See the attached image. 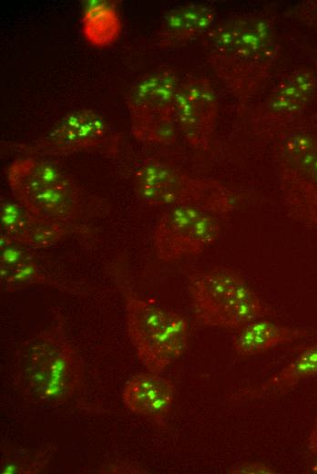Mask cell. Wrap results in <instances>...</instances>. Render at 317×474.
Here are the masks:
<instances>
[{"label":"cell","mask_w":317,"mask_h":474,"mask_svg":"<svg viewBox=\"0 0 317 474\" xmlns=\"http://www.w3.org/2000/svg\"><path fill=\"white\" fill-rule=\"evenodd\" d=\"M206 59L240 107L258 94L280 55L276 16L270 8L231 14L201 36Z\"/></svg>","instance_id":"cell-1"},{"label":"cell","mask_w":317,"mask_h":474,"mask_svg":"<svg viewBox=\"0 0 317 474\" xmlns=\"http://www.w3.org/2000/svg\"><path fill=\"white\" fill-rule=\"evenodd\" d=\"M316 94L317 75L305 67L294 68L274 84L252 111L251 120L261 132L276 136L308 116Z\"/></svg>","instance_id":"cell-11"},{"label":"cell","mask_w":317,"mask_h":474,"mask_svg":"<svg viewBox=\"0 0 317 474\" xmlns=\"http://www.w3.org/2000/svg\"><path fill=\"white\" fill-rule=\"evenodd\" d=\"M176 388L172 381L148 372L132 376L122 391V400L132 413L163 426L172 407Z\"/></svg>","instance_id":"cell-14"},{"label":"cell","mask_w":317,"mask_h":474,"mask_svg":"<svg viewBox=\"0 0 317 474\" xmlns=\"http://www.w3.org/2000/svg\"><path fill=\"white\" fill-rule=\"evenodd\" d=\"M291 13L298 21L317 32V0L302 1Z\"/></svg>","instance_id":"cell-21"},{"label":"cell","mask_w":317,"mask_h":474,"mask_svg":"<svg viewBox=\"0 0 317 474\" xmlns=\"http://www.w3.org/2000/svg\"><path fill=\"white\" fill-rule=\"evenodd\" d=\"M129 338L145 367L160 374L183 353L189 326L179 314L163 309L123 287Z\"/></svg>","instance_id":"cell-7"},{"label":"cell","mask_w":317,"mask_h":474,"mask_svg":"<svg viewBox=\"0 0 317 474\" xmlns=\"http://www.w3.org/2000/svg\"><path fill=\"white\" fill-rule=\"evenodd\" d=\"M310 472L317 474V459L315 462L310 467Z\"/></svg>","instance_id":"cell-24"},{"label":"cell","mask_w":317,"mask_h":474,"mask_svg":"<svg viewBox=\"0 0 317 474\" xmlns=\"http://www.w3.org/2000/svg\"><path fill=\"white\" fill-rule=\"evenodd\" d=\"M229 472L234 474H271L275 471L264 463L244 462L234 465Z\"/></svg>","instance_id":"cell-22"},{"label":"cell","mask_w":317,"mask_h":474,"mask_svg":"<svg viewBox=\"0 0 317 474\" xmlns=\"http://www.w3.org/2000/svg\"><path fill=\"white\" fill-rule=\"evenodd\" d=\"M180 79L176 71L159 67L139 77L126 97L132 135L138 140L169 145L177 137L175 96Z\"/></svg>","instance_id":"cell-8"},{"label":"cell","mask_w":317,"mask_h":474,"mask_svg":"<svg viewBox=\"0 0 317 474\" xmlns=\"http://www.w3.org/2000/svg\"><path fill=\"white\" fill-rule=\"evenodd\" d=\"M306 329L279 325L269 320L259 319L237 329L231 344L240 356H252L281 345L291 343L310 335Z\"/></svg>","instance_id":"cell-16"},{"label":"cell","mask_w":317,"mask_h":474,"mask_svg":"<svg viewBox=\"0 0 317 474\" xmlns=\"http://www.w3.org/2000/svg\"><path fill=\"white\" fill-rule=\"evenodd\" d=\"M53 322L25 342L15 354L12 380L26 400L56 407L69 400L84 377L82 359L68 341L63 314L53 310Z\"/></svg>","instance_id":"cell-2"},{"label":"cell","mask_w":317,"mask_h":474,"mask_svg":"<svg viewBox=\"0 0 317 474\" xmlns=\"http://www.w3.org/2000/svg\"><path fill=\"white\" fill-rule=\"evenodd\" d=\"M189 289L196 320L205 326L239 329L271 312L244 277L229 267L190 275Z\"/></svg>","instance_id":"cell-6"},{"label":"cell","mask_w":317,"mask_h":474,"mask_svg":"<svg viewBox=\"0 0 317 474\" xmlns=\"http://www.w3.org/2000/svg\"><path fill=\"white\" fill-rule=\"evenodd\" d=\"M22 244L14 242L1 235L0 270L13 269L24 263L33 261L31 252Z\"/></svg>","instance_id":"cell-20"},{"label":"cell","mask_w":317,"mask_h":474,"mask_svg":"<svg viewBox=\"0 0 317 474\" xmlns=\"http://www.w3.org/2000/svg\"><path fill=\"white\" fill-rule=\"evenodd\" d=\"M1 235L33 249L52 246L69 232L68 224L48 221L31 214L16 201L1 200Z\"/></svg>","instance_id":"cell-13"},{"label":"cell","mask_w":317,"mask_h":474,"mask_svg":"<svg viewBox=\"0 0 317 474\" xmlns=\"http://www.w3.org/2000/svg\"><path fill=\"white\" fill-rule=\"evenodd\" d=\"M7 180L15 200L38 218L69 225L82 213L80 188L49 160L19 158L9 166Z\"/></svg>","instance_id":"cell-5"},{"label":"cell","mask_w":317,"mask_h":474,"mask_svg":"<svg viewBox=\"0 0 317 474\" xmlns=\"http://www.w3.org/2000/svg\"><path fill=\"white\" fill-rule=\"evenodd\" d=\"M220 233L217 215L195 206H172L160 215L153 242L160 260L173 262L199 254L218 240Z\"/></svg>","instance_id":"cell-9"},{"label":"cell","mask_w":317,"mask_h":474,"mask_svg":"<svg viewBox=\"0 0 317 474\" xmlns=\"http://www.w3.org/2000/svg\"><path fill=\"white\" fill-rule=\"evenodd\" d=\"M178 131L197 149L210 148L219 118V100L210 80L189 74L180 79L175 96Z\"/></svg>","instance_id":"cell-12"},{"label":"cell","mask_w":317,"mask_h":474,"mask_svg":"<svg viewBox=\"0 0 317 474\" xmlns=\"http://www.w3.org/2000/svg\"><path fill=\"white\" fill-rule=\"evenodd\" d=\"M118 136L105 118L88 108L75 110L64 117L47 135L33 143L17 144L18 151L29 155L65 156L76 152L113 153Z\"/></svg>","instance_id":"cell-10"},{"label":"cell","mask_w":317,"mask_h":474,"mask_svg":"<svg viewBox=\"0 0 317 474\" xmlns=\"http://www.w3.org/2000/svg\"><path fill=\"white\" fill-rule=\"evenodd\" d=\"M216 10L203 3H189L169 10L156 32L161 49L176 47L201 37L216 22Z\"/></svg>","instance_id":"cell-15"},{"label":"cell","mask_w":317,"mask_h":474,"mask_svg":"<svg viewBox=\"0 0 317 474\" xmlns=\"http://www.w3.org/2000/svg\"><path fill=\"white\" fill-rule=\"evenodd\" d=\"M132 187L138 201L151 207L189 205L218 217L234 209L231 191L218 180L190 175L154 158L138 165Z\"/></svg>","instance_id":"cell-4"},{"label":"cell","mask_w":317,"mask_h":474,"mask_svg":"<svg viewBox=\"0 0 317 474\" xmlns=\"http://www.w3.org/2000/svg\"><path fill=\"white\" fill-rule=\"evenodd\" d=\"M316 100H317V94H316Z\"/></svg>","instance_id":"cell-25"},{"label":"cell","mask_w":317,"mask_h":474,"mask_svg":"<svg viewBox=\"0 0 317 474\" xmlns=\"http://www.w3.org/2000/svg\"><path fill=\"white\" fill-rule=\"evenodd\" d=\"M312 117L275 136L276 163L287 213L305 225L317 227V124Z\"/></svg>","instance_id":"cell-3"},{"label":"cell","mask_w":317,"mask_h":474,"mask_svg":"<svg viewBox=\"0 0 317 474\" xmlns=\"http://www.w3.org/2000/svg\"><path fill=\"white\" fill-rule=\"evenodd\" d=\"M317 375V344L304 348L299 356L262 385L248 389L234 398L261 399L283 394L301 381Z\"/></svg>","instance_id":"cell-17"},{"label":"cell","mask_w":317,"mask_h":474,"mask_svg":"<svg viewBox=\"0 0 317 474\" xmlns=\"http://www.w3.org/2000/svg\"><path fill=\"white\" fill-rule=\"evenodd\" d=\"M307 448L312 454L317 455V417L307 439Z\"/></svg>","instance_id":"cell-23"},{"label":"cell","mask_w":317,"mask_h":474,"mask_svg":"<svg viewBox=\"0 0 317 474\" xmlns=\"http://www.w3.org/2000/svg\"><path fill=\"white\" fill-rule=\"evenodd\" d=\"M0 278L2 286L6 292H15L33 284L51 285L66 290L58 281H55L42 272L40 266L34 260L13 269L0 270Z\"/></svg>","instance_id":"cell-19"},{"label":"cell","mask_w":317,"mask_h":474,"mask_svg":"<svg viewBox=\"0 0 317 474\" xmlns=\"http://www.w3.org/2000/svg\"><path fill=\"white\" fill-rule=\"evenodd\" d=\"M121 20L112 4L93 1L86 7L82 16V33L92 46L104 47L113 44L120 35Z\"/></svg>","instance_id":"cell-18"}]
</instances>
